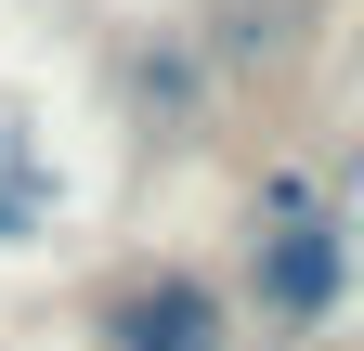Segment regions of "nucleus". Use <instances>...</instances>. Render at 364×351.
<instances>
[{"mask_svg":"<svg viewBox=\"0 0 364 351\" xmlns=\"http://www.w3.org/2000/svg\"><path fill=\"white\" fill-rule=\"evenodd\" d=\"M351 274H364L351 208L312 169H273L260 208H247V313H260V338H326L351 313Z\"/></svg>","mask_w":364,"mask_h":351,"instance_id":"nucleus-1","label":"nucleus"},{"mask_svg":"<svg viewBox=\"0 0 364 351\" xmlns=\"http://www.w3.org/2000/svg\"><path fill=\"white\" fill-rule=\"evenodd\" d=\"M91 351H235V286L208 260H117L91 286Z\"/></svg>","mask_w":364,"mask_h":351,"instance_id":"nucleus-2","label":"nucleus"},{"mask_svg":"<svg viewBox=\"0 0 364 351\" xmlns=\"http://www.w3.org/2000/svg\"><path fill=\"white\" fill-rule=\"evenodd\" d=\"M117 104H130V130H144V144H196L208 104H221L196 26H144V39H130V53H117Z\"/></svg>","mask_w":364,"mask_h":351,"instance_id":"nucleus-3","label":"nucleus"},{"mask_svg":"<svg viewBox=\"0 0 364 351\" xmlns=\"http://www.w3.org/2000/svg\"><path fill=\"white\" fill-rule=\"evenodd\" d=\"M53 222H65V169H53V144H39L26 117H0V247H53Z\"/></svg>","mask_w":364,"mask_h":351,"instance_id":"nucleus-4","label":"nucleus"},{"mask_svg":"<svg viewBox=\"0 0 364 351\" xmlns=\"http://www.w3.org/2000/svg\"><path fill=\"white\" fill-rule=\"evenodd\" d=\"M196 53H208V78H273L299 53V0H235L221 26H196Z\"/></svg>","mask_w":364,"mask_h":351,"instance_id":"nucleus-5","label":"nucleus"}]
</instances>
